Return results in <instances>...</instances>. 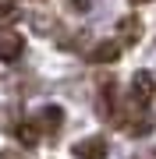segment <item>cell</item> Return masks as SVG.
I'll return each instance as SVG.
<instances>
[{
  "label": "cell",
  "instance_id": "cell-1",
  "mask_svg": "<svg viewBox=\"0 0 156 159\" xmlns=\"http://www.w3.org/2000/svg\"><path fill=\"white\" fill-rule=\"evenodd\" d=\"M32 124H35V131H39V138L43 134H46V138H57L60 127H64V110L60 106H43L39 113L32 117Z\"/></svg>",
  "mask_w": 156,
  "mask_h": 159
},
{
  "label": "cell",
  "instance_id": "cell-2",
  "mask_svg": "<svg viewBox=\"0 0 156 159\" xmlns=\"http://www.w3.org/2000/svg\"><path fill=\"white\" fill-rule=\"evenodd\" d=\"M142 39V18L139 14H124L121 21H117V46H135Z\"/></svg>",
  "mask_w": 156,
  "mask_h": 159
},
{
  "label": "cell",
  "instance_id": "cell-3",
  "mask_svg": "<svg viewBox=\"0 0 156 159\" xmlns=\"http://www.w3.org/2000/svg\"><path fill=\"white\" fill-rule=\"evenodd\" d=\"M71 156H75V159H106V138H103V134L82 138V142H75Z\"/></svg>",
  "mask_w": 156,
  "mask_h": 159
},
{
  "label": "cell",
  "instance_id": "cell-4",
  "mask_svg": "<svg viewBox=\"0 0 156 159\" xmlns=\"http://www.w3.org/2000/svg\"><path fill=\"white\" fill-rule=\"evenodd\" d=\"M21 53H25V39H21L14 29H0V60L14 64Z\"/></svg>",
  "mask_w": 156,
  "mask_h": 159
},
{
  "label": "cell",
  "instance_id": "cell-5",
  "mask_svg": "<svg viewBox=\"0 0 156 159\" xmlns=\"http://www.w3.org/2000/svg\"><path fill=\"white\" fill-rule=\"evenodd\" d=\"M128 99H131L139 110L149 106V99H153V74H149V71H139V74L131 78V96H128Z\"/></svg>",
  "mask_w": 156,
  "mask_h": 159
},
{
  "label": "cell",
  "instance_id": "cell-6",
  "mask_svg": "<svg viewBox=\"0 0 156 159\" xmlns=\"http://www.w3.org/2000/svg\"><path fill=\"white\" fill-rule=\"evenodd\" d=\"M117 57H121V46L117 43H96L92 50H89V64H114Z\"/></svg>",
  "mask_w": 156,
  "mask_h": 159
},
{
  "label": "cell",
  "instance_id": "cell-7",
  "mask_svg": "<svg viewBox=\"0 0 156 159\" xmlns=\"http://www.w3.org/2000/svg\"><path fill=\"white\" fill-rule=\"evenodd\" d=\"M14 134H18V142H21V145H29V148L39 142V131H35L32 120H18V124H14Z\"/></svg>",
  "mask_w": 156,
  "mask_h": 159
},
{
  "label": "cell",
  "instance_id": "cell-8",
  "mask_svg": "<svg viewBox=\"0 0 156 159\" xmlns=\"http://www.w3.org/2000/svg\"><path fill=\"white\" fill-rule=\"evenodd\" d=\"M18 18H21V11H18V7H11V4H0V29H11Z\"/></svg>",
  "mask_w": 156,
  "mask_h": 159
},
{
  "label": "cell",
  "instance_id": "cell-9",
  "mask_svg": "<svg viewBox=\"0 0 156 159\" xmlns=\"http://www.w3.org/2000/svg\"><path fill=\"white\" fill-rule=\"evenodd\" d=\"M71 7L75 11H89V0H71Z\"/></svg>",
  "mask_w": 156,
  "mask_h": 159
},
{
  "label": "cell",
  "instance_id": "cell-10",
  "mask_svg": "<svg viewBox=\"0 0 156 159\" xmlns=\"http://www.w3.org/2000/svg\"><path fill=\"white\" fill-rule=\"evenodd\" d=\"M0 159H25V156H18V152H0Z\"/></svg>",
  "mask_w": 156,
  "mask_h": 159
},
{
  "label": "cell",
  "instance_id": "cell-11",
  "mask_svg": "<svg viewBox=\"0 0 156 159\" xmlns=\"http://www.w3.org/2000/svg\"><path fill=\"white\" fill-rule=\"evenodd\" d=\"M131 4H149V0H131Z\"/></svg>",
  "mask_w": 156,
  "mask_h": 159
},
{
  "label": "cell",
  "instance_id": "cell-12",
  "mask_svg": "<svg viewBox=\"0 0 156 159\" xmlns=\"http://www.w3.org/2000/svg\"><path fill=\"white\" fill-rule=\"evenodd\" d=\"M153 89H156V81H153Z\"/></svg>",
  "mask_w": 156,
  "mask_h": 159
}]
</instances>
